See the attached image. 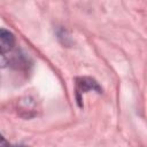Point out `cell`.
I'll return each instance as SVG.
<instances>
[{
  "label": "cell",
  "instance_id": "1",
  "mask_svg": "<svg viewBox=\"0 0 147 147\" xmlns=\"http://www.w3.org/2000/svg\"><path fill=\"white\" fill-rule=\"evenodd\" d=\"M15 45V37L14 34L6 30L0 28V53H7L9 52Z\"/></svg>",
  "mask_w": 147,
  "mask_h": 147
},
{
  "label": "cell",
  "instance_id": "2",
  "mask_svg": "<svg viewBox=\"0 0 147 147\" xmlns=\"http://www.w3.org/2000/svg\"><path fill=\"white\" fill-rule=\"evenodd\" d=\"M88 90H96L100 91V87L98 84L91 79V78H79L77 80V92L78 93H84Z\"/></svg>",
  "mask_w": 147,
  "mask_h": 147
},
{
  "label": "cell",
  "instance_id": "3",
  "mask_svg": "<svg viewBox=\"0 0 147 147\" xmlns=\"http://www.w3.org/2000/svg\"><path fill=\"white\" fill-rule=\"evenodd\" d=\"M7 65V59L5 57V55L2 53H0V69L5 68Z\"/></svg>",
  "mask_w": 147,
  "mask_h": 147
}]
</instances>
